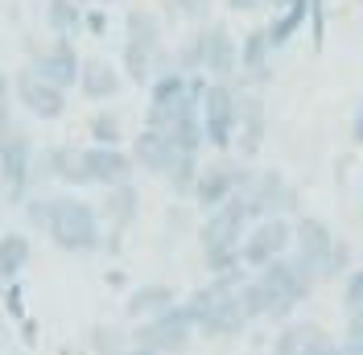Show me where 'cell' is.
<instances>
[{
	"mask_svg": "<svg viewBox=\"0 0 363 355\" xmlns=\"http://www.w3.org/2000/svg\"><path fill=\"white\" fill-rule=\"evenodd\" d=\"M260 145H264V99L252 91H240V99H235V153H240V161H256Z\"/></svg>",
	"mask_w": 363,
	"mask_h": 355,
	"instance_id": "8fae6325",
	"label": "cell"
},
{
	"mask_svg": "<svg viewBox=\"0 0 363 355\" xmlns=\"http://www.w3.org/2000/svg\"><path fill=\"white\" fill-rule=\"evenodd\" d=\"M153 54H157V50H145V45H133V42L120 45V67L128 75V83L145 87V83L153 79Z\"/></svg>",
	"mask_w": 363,
	"mask_h": 355,
	"instance_id": "603a6c76",
	"label": "cell"
},
{
	"mask_svg": "<svg viewBox=\"0 0 363 355\" xmlns=\"http://www.w3.org/2000/svg\"><path fill=\"white\" fill-rule=\"evenodd\" d=\"M83 9H79V0H45V25L58 33V38H67L74 33L79 25H83Z\"/></svg>",
	"mask_w": 363,
	"mask_h": 355,
	"instance_id": "cb8c5ba5",
	"label": "cell"
},
{
	"mask_svg": "<svg viewBox=\"0 0 363 355\" xmlns=\"http://www.w3.org/2000/svg\"><path fill=\"white\" fill-rule=\"evenodd\" d=\"M240 306H244V318H248V327H252V322H260V318L272 314V297L256 277H248V281L240 285Z\"/></svg>",
	"mask_w": 363,
	"mask_h": 355,
	"instance_id": "83f0119b",
	"label": "cell"
},
{
	"mask_svg": "<svg viewBox=\"0 0 363 355\" xmlns=\"http://www.w3.org/2000/svg\"><path fill=\"white\" fill-rule=\"evenodd\" d=\"M87 133H91V141L95 145H120V136H124V129H120V116L116 111H95L87 120Z\"/></svg>",
	"mask_w": 363,
	"mask_h": 355,
	"instance_id": "f1b7e54d",
	"label": "cell"
},
{
	"mask_svg": "<svg viewBox=\"0 0 363 355\" xmlns=\"http://www.w3.org/2000/svg\"><path fill=\"white\" fill-rule=\"evenodd\" d=\"M211 83H240V45L227 33V25H206V67Z\"/></svg>",
	"mask_w": 363,
	"mask_h": 355,
	"instance_id": "4fadbf2b",
	"label": "cell"
},
{
	"mask_svg": "<svg viewBox=\"0 0 363 355\" xmlns=\"http://www.w3.org/2000/svg\"><path fill=\"white\" fill-rule=\"evenodd\" d=\"M33 161H38V153H33V141H29V133H17L13 136V145L0 153V190H4V202H21L25 207V195H29V186H33Z\"/></svg>",
	"mask_w": 363,
	"mask_h": 355,
	"instance_id": "52a82bcc",
	"label": "cell"
},
{
	"mask_svg": "<svg viewBox=\"0 0 363 355\" xmlns=\"http://www.w3.org/2000/svg\"><path fill=\"white\" fill-rule=\"evenodd\" d=\"M347 265H351V244H347V240H335V252H330V261H326V277H322V281H335V277H342V273H347Z\"/></svg>",
	"mask_w": 363,
	"mask_h": 355,
	"instance_id": "1f68e13d",
	"label": "cell"
},
{
	"mask_svg": "<svg viewBox=\"0 0 363 355\" xmlns=\"http://www.w3.org/2000/svg\"><path fill=\"white\" fill-rule=\"evenodd\" d=\"M351 141L363 145V99L355 104V116H351Z\"/></svg>",
	"mask_w": 363,
	"mask_h": 355,
	"instance_id": "d590c367",
	"label": "cell"
},
{
	"mask_svg": "<svg viewBox=\"0 0 363 355\" xmlns=\"http://www.w3.org/2000/svg\"><path fill=\"white\" fill-rule=\"evenodd\" d=\"M58 355H83V351H79V347H62Z\"/></svg>",
	"mask_w": 363,
	"mask_h": 355,
	"instance_id": "60d3db41",
	"label": "cell"
},
{
	"mask_svg": "<svg viewBox=\"0 0 363 355\" xmlns=\"http://www.w3.org/2000/svg\"><path fill=\"white\" fill-rule=\"evenodd\" d=\"M42 182H62V186H91V174H87V157L79 145H54V149H45L38 153L33 161V186H42Z\"/></svg>",
	"mask_w": 363,
	"mask_h": 355,
	"instance_id": "ba28073f",
	"label": "cell"
},
{
	"mask_svg": "<svg viewBox=\"0 0 363 355\" xmlns=\"http://www.w3.org/2000/svg\"><path fill=\"white\" fill-rule=\"evenodd\" d=\"M157 38H161V29H157V17L149 9H128L124 13V42L157 50Z\"/></svg>",
	"mask_w": 363,
	"mask_h": 355,
	"instance_id": "7402d4cb",
	"label": "cell"
},
{
	"mask_svg": "<svg viewBox=\"0 0 363 355\" xmlns=\"http://www.w3.org/2000/svg\"><path fill=\"white\" fill-rule=\"evenodd\" d=\"M13 87H17V99L29 108V116H38V120H58L67 111V91L54 87L50 79H42L33 67L17 70Z\"/></svg>",
	"mask_w": 363,
	"mask_h": 355,
	"instance_id": "9c48e42d",
	"label": "cell"
},
{
	"mask_svg": "<svg viewBox=\"0 0 363 355\" xmlns=\"http://www.w3.org/2000/svg\"><path fill=\"white\" fill-rule=\"evenodd\" d=\"M87 347H91V355H124L128 347H133V334H124V331H116V327H108V322H99V327H91Z\"/></svg>",
	"mask_w": 363,
	"mask_h": 355,
	"instance_id": "484cf974",
	"label": "cell"
},
{
	"mask_svg": "<svg viewBox=\"0 0 363 355\" xmlns=\"http://www.w3.org/2000/svg\"><path fill=\"white\" fill-rule=\"evenodd\" d=\"M83 25H87L91 33H104V25H108V21H104V13H87V17H83Z\"/></svg>",
	"mask_w": 363,
	"mask_h": 355,
	"instance_id": "74e56055",
	"label": "cell"
},
{
	"mask_svg": "<svg viewBox=\"0 0 363 355\" xmlns=\"http://www.w3.org/2000/svg\"><path fill=\"white\" fill-rule=\"evenodd\" d=\"M174 306H182V302H178V289L165 285V281H149V285H136L133 293H128L124 314H128L133 322H149V318L174 310Z\"/></svg>",
	"mask_w": 363,
	"mask_h": 355,
	"instance_id": "2e32d148",
	"label": "cell"
},
{
	"mask_svg": "<svg viewBox=\"0 0 363 355\" xmlns=\"http://www.w3.org/2000/svg\"><path fill=\"white\" fill-rule=\"evenodd\" d=\"M33 70L50 79L54 87H79V79H83V58L74 54V45L67 38H58V42H50L45 50H33Z\"/></svg>",
	"mask_w": 363,
	"mask_h": 355,
	"instance_id": "30bf717a",
	"label": "cell"
},
{
	"mask_svg": "<svg viewBox=\"0 0 363 355\" xmlns=\"http://www.w3.org/2000/svg\"><path fill=\"white\" fill-rule=\"evenodd\" d=\"M83 157H87L91 186H104V190H112V186L133 182L136 161H133V153H124L120 145H87V149H83Z\"/></svg>",
	"mask_w": 363,
	"mask_h": 355,
	"instance_id": "7c38bea8",
	"label": "cell"
},
{
	"mask_svg": "<svg viewBox=\"0 0 363 355\" xmlns=\"http://www.w3.org/2000/svg\"><path fill=\"white\" fill-rule=\"evenodd\" d=\"M342 343H363V314L347 318V334H342Z\"/></svg>",
	"mask_w": 363,
	"mask_h": 355,
	"instance_id": "e575fe53",
	"label": "cell"
},
{
	"mask_svg": "<svg viewBox=\"0 0 363 355\" xmlns=\"http://www.w3.org/2000/svg\"><path fill=\"white\" fill-rule=\"evenodd\" d=\"M79 4H83V0H79ZM87 4H108V0H87Z\"/></svg>",
	"mask_w": 363,
	"mask_h": 355,
	"instance_id": "b9f144b4",
	"label": "cell"
},
{
	"mask_svg": "<svg viewBox=\"0 0 363 355\" xmlns=\"http://www.w3.org/2000/svg\"><path fill=\"white\" fill-rule=\"evenodd\" d=\"M136 211H140V195H136L133 182L104 190V199H99V219L112 227V236H120V231H128V227H133Z\"/></svg>",
	"mask_w": 363,
	"mask_h": 355,
	"instance_id": "e0dca14e",
	"label": "cell"
},
{
	"mask_svg": "<svg viewBox=\"0 0 363 355\" xmlns=\"http://www.w3.org/2000/svg\"><path fill=\"white\" fill-rule=\"evenodd\" d=\"M231 195H235V161H231V157H215L211 165H203L199 186H194V195H190V199L211 215V211H215V207H223Z\"/></svg>",
	"mask_w": 363,
	"mask_h": 355,
	"instance_id": "5bb4252c",
	"label": "cell"
},
{
	"mask_svg": "<svg viewBox=\"0 0 363 355\" xmlns=\"http://www.w3.org/2000/svg\"><path fill=\"white\" fill-rule=\"evenodd\" d=\"M335 339L322 331L318 322H285L272 334V355H318L326 351Z\"/></svg>",
	"mask_w": 363,
	"mask_h": 355,
	"instance_id": "9a60e30c",
	"label": "cell"
},
{
	"mask_svg": "<svg viewBox=\"0 0 363 355\" xmlns=\"http://www.w3.org/2000/svg\"><path fill=\"white\" fill-rule=\"evenodd\" d=\"M264 4H272V9H294V4H301V0H264Z\"/></svg>",
	"mask_w": 363,
	"mask_h": 355,
	"instance_id": "f35d334b",
	"label": "cell"
},
{
	"mask_svg": "<svg viewBox=\"0 0 363 355\" xmlns=\"http://www.w3.org/2000/svg\"><path fill=\"white\" fill-rule=\"evenodd\" d=\"M9 116H13V79L0 75V120H9Z\"/></svg>",
	"mask_w": 363,
	"mask_h": 355,
	"instance_id": "836d02e7",
	"label": "cell"
},
{
	"mask_svg": "<svg viewBox=\"0 0 363 355\" xmlns=\"http://www.w3.org/2000/svg\"><path fill=\"white\" fill-rule=\"evenodd\" d=\"M294 252V219L289 215H269V219L252 223V231L240 244V261L244 268H264L281 256Z\"/></svg>",
	"mask_w": 363,
	"mask_h": 355,
	"instance_id": "277c9868",
	"label": "cell"
},
{
	"mask_svg": "<svg viewBox=\"0 0 363 355\" xmlns=\"http://www.w3.org/2000/svg\"><path fill=\"white\" fill-rule=\"evenodd\" d=\"M124 355H157V351H149V347H136V343H133V347H128Z\"/></svg>",
	"mask_w": 363,
	"mask_h": 355,
	"instance_id": "ab89813d",
	"label": "cell"
},
{
	"mask_svg": "<svg viewBox=\"0 0 363 355\" xmlns=\"http://www.w3.org/2000/svg\"><path fill=\"white\" fill-rule=\"evenodd\" d=\"M194 322H190V314L174 306V310L157 314V318H149V322H136L133 331V343L136 347H149V351L157 355H186L190 351V343H194Z\"/></svg>",
	"mask_w": 363,
	"mask_h": 355,
	"instance_id": "3957f363",
	"label": "cell"
},
{
	"mask_svg": "<svg viewBox=\"0 0 363 355\" xmlns=\"http://www.w3.org/2000/svg\"><path fill=\"white\" fill-rule=\"evenodd\" d=\"M199 174H203L199 157H194V153H178V157H174V165H169V174H165V182H169V190H174V195H194Z\"/></svg>",
	"mask_w": 363,
	"mask_h": 355,
	"instance_id": "d4e9b609",
	"label": "cell"
},
{
	"mask_svg": "<svg viewBox=\"0 0 363 355\" xmlns=\"http://www.w3.org/2000/svg\"><path fill=\"white\" fill-rule=\"evenodd\" d=\"M301 17H306V0H301V4H294V9H285V17H277V21L269 25L272 50H277V45H285L289 38H294V29L301 25Z\"/></svg>",
	"mask_w": 363,
	"mask_h": 355,
	"instance_id": "f546056e",
	"label": "cell"
},
{
	"mask_svg": "<svg viewBox=\"0 0 363 355\" xmlns=\"http://www.w3.org/2000/svg\"><path fill=\"white\" fill-rule=\"evenodd\" d=\"M264 0H227V9L231 13H252V9H260Z\"/></svg>",
	"mask_w": 363,
	"mask_h": 355,
	"instance_id": "8d00e7d4",
	"label": "cell"
},
{
	"mask_svg": "<svg viewBox=\"0 0 363 355\" xmlns=\"http://www.w3.org/2000/svg\"><path fill=\"white\" fill-rule=\"evenodd\" d=\"M269 54H272L269 29H252L240 42V83H264L269 79Z\"/></svg>",
	"mask_w": 363,
	"mask_h": 355,
	"instance_id": "d6986e66",
	"label": "cell"
},
{
	"mask_svg": "<svg viewBox=\"0 0 363 355\" xmlns=\"http://www.w3.org/2000/svg\"><path fill=\"white\" fill-rule=\"evenodd\" d=\"M174 4H178V13L190 25H203L211 17V0H174Z\"/></svg>",
	"mask_w": 363,
	"mask_h": 355,
	"instance_id": "d6a6232c",
	"label": "cell"
},
{
	"mask_svg": "<svg viewBox=\"0 0 363 355\" xmlns=\"http://www.w3.org/2000/svg\"><path fill=\"white\" fill-rule=\"evenodd\" d=\"M342 314L347 318L363 314V268H351L347 281H342Z\"/></svg>",
	"mask_w": 363,
	"mask_h": 355,
	"instance_id": "4dcf8cb0",
	"label": "cell"
},
{
	"mask_svg": "<svg viewBox=\"0 0 363 355\" xmlns=\"http://www.w3.org/2000/svg\"><path fill=\"white\" fill-rule=\"evenodd\" d=\"M330 252H335V231L326 227V219H318V215H297L294 219V252H289V256H294L314 281H322Z\"/></svg>",
	"mask_w": 363,
	"mask_h": 355,
	"instance_id": "8992f818",
	"label": "cell"
},
{
	"mask_svg": "<svg viewBox=\"0 0 363 355\" xmlns=\"http://www.w3.org/2000/svg\"><path fill=\"white\" fill-rule=\"evenodd\" d=\"M29 256H33L29 236H25V231H4V236H0V281H13V277L29 265Z\"/></svg>",
	"mask_w": 363,
	"mask_h": 355,
	"instance_id": "44dd1931",
	"label": "cell"
},
{
	"mask_svg": "<svg viewBox=\"0 0 363 355\" xmlns=\"http://www.w3.org/2000/svg\"><path fill=\"white\" fill-rule=\"evenodd\" d=\"M252 277L269 289V297H272V314H269V318H272V322H285V318H289V314H294L297 306L314 293V285H318V281L297 265L294 256H281V261H272V265L256 268Z\"/></svg>",
	"mask_w": 363,
	"mask_h": 355,
	"instance_id": "7a4b0ae2",
	"label": "cell"
},
{
	"mask_svg": "<svg viewBox=\"0 0 363 355\" xmlns=\"http://www.w3.org/2000/svg\"><path fill=\"white\" fill-rule=\"evenodd\" d=\"M203 67H206V29H199V33L186 38V45H178L174 70H182V75H203Z\"/></svg>",
	"mask_w": 363,
	"mask_h": 355,
	"instance_id": "4316f807",
	"label": "cell"
},
{
	"mask_svg": "<svg viewBox=\"0 0 363 355\" xmlns=\"http://www.w3.org/2000/svg\"><path fill=\"white\" fill-rule=\"evenodd\" d=\"M235 99H240L235 83H211L203 95L206 145L219 157H227V149H235Z\"/></svg>",
	"mask_w": 363,
	"mask_h": 355,
	"instance_id": "5b68a950",
	"label": "cell"
},
{
	"mask_svg": "<svg viewBox=\"0 0 363 355\" xmlns=\"http://www.w3.org/2000/svg\"><path fill=\"white\" fill-rule=\"evenodd\" d=\"M174 157H178V149H174L161 133H149V129H145V133L133 141V161H136V170H145V174L165 178L169 165H174Z\"/></svg>",
	"mask_w": 363,
	"mask_h": 355,
	"instance_id": "ac0fdd59",
	"label": "cell"
},
{
	"mask_svg": "<svg viewBox=\"0 0 363 355\" xmlns=\"http://www.w3.org/2000/svg\"><path fill=\"white\" fill-rule=\"evenodd\" d=\"M25 219L29 227H38L50 236V244L58 248V252H70V256H79V252H99L104 248V231H99V207H91L83 202L79 195H33V199H25Z\"/></svg>",
	"mask_w": 363,
	"mask_h": 355,
	"instance_id": "6da1fadb",
	"label": "cell"
},
{
	"mask_svg": "<svg viewBox=\"0 0 363 355\" xmlns=\"http://www.w3.org/2000/svg\"><path fill=\"white\" fill-rule=\"evenodd\" d=\"M79 87L87 99L95 104H104V99H112L116 91H120V75L108 58H83V79H79Z\"/></svg>",
	"mask_w": 363,
	"mask_h": 355,
	"instance_id": "ffe728a7",
	"label": "cell"
}]
</instances>
